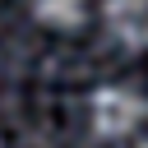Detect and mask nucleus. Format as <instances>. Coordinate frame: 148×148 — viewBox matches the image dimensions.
I'll use <instances>...</instances> for the list:
<instances>
[{
    "mask_svg": "<svg viewBox=\"0 0 148 148\" xmlns=\"http://www.w3.org/2000/svg\"><path fill=\"white\" fill-rule=\"evenodd\" d=\"M139 148H148V134H143V139H139Z\"/></svg>",
    "mask_w": 148,
    "mask_h": 148,
    "instance_id": "obj_4",
    "label": "nucleus"
},
{
    "mask_svg": "<svg viewBox=\"0 0 148 148\" xmlns=\"http://www.w3.org/2000/svg\"><path fill=\"white\" fill-rule=\"evenodd\" d=\"M102 18H106V32L120 46L148 51V0H106Z\"/></svg>",
    "mask_w": 148,
    "mask_h": 148,
    "instance_id": "obj_2",
    "label": "nucleus"
},
{
    "mask_svg": "<svg viewBox=\"0 0 148 148\" xmlns=\"http://www.w3.org/2000/svg\"><path fill=\"white\" fill-rule=\"evenodd\" d=\"M88 116H92V130H97L102 139H130V134L143 125V116H148V102H143L134 88H120V83H111V88H97V92H92V102H88Z\"/></svg>",
    "mask_w": 148,
    "mask_h": 148,
    "instance_id": "obj_1",
    "label": "nucleus"
},
{
    "mask_svg": "<svg viewBox=\"0 0 148 148\" xmlns=\"http://www.w3.org/2000/svg\"><path fill=\"white\" fill-rule=\"evenodd\" d=\"M32 5V18L37 23H46V28H56V32H69V28H79L83 23V0H28Z\"/></svg>",
    "mask_w": 148,
    "mask_h": 148,
    "instance_id": "obj_3",
    "label": "nucleus"
}]
</instances>
